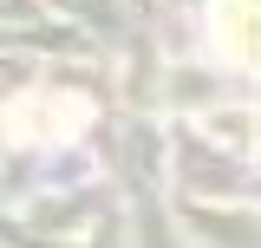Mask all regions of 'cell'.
I'll use <instances>...</instances> for the list:
<instances>
[{
  "label": "cell",
  "mask_w": 261,
  "mask_h": 248,
  "mask_svg": "<svg viewBox=\"0 0 261 248\" xmlns=\"http://www.w3.org/2000/svg\"><path fill=\"white\" fill-rule=\"evenodd\" d=\"M216 46L235 65H261V0H216Z\"/></svg>",
  "instance_id": "cell-1"
},
{
  "label": "cell",
  "mask_w": 261,
  "mask_h": 248,
  "mask_svg": "<svg viewBox=\"0 0 261 248\" xmlns=\"http://www.w3.org/2000/svg\"><path fill=\"white\" fill-rule=\"evenodd\" d=\"M255 137H261V124H255Z\"/></svg>",
  "instance_id": "cell-2"
}]
</instances>
